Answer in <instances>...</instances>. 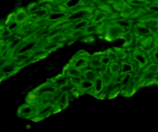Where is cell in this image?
Segmentation results:
<instances>
[{"instance_id":"obj_45","label":"cell","mask_w":158,"mask_h":132,"mask_svg":"<svg viewBox=\"0 0 158 132\" xmlns=\"http://www.w3.org/2000/svg\"><path fill=\"white\" fill-rule=\"evenodd\" d=\"M115 51L117 52L119 60H124V59L127 58V53L124 52V50H122L120 49H115Z\"/></svg>"},{"instance_id":"obj_36","label":"cell","mask_w":158,"mask_h":132,"mask_svg":"<svg viewBox=\"0 0 158 132\" xmlns=\"http://www.w3.org/2000/svg\"><path fill=\"white\" fill-rule=\"evenodd\" d=\"M81 1L82 0H67L65 2L64 7L68 9H73V8H76L77 6L81 4Z\"/></svg>"},{"instance_id":"obj_4","label":"cell","mask_w":158,"mask_h":132,"mask_svg":"<svg viewBox=\"0 0 158 132\" xmlns=\"http://www.w3.org/2000/svg\"><path fill=\"white\" fill-rule=\"evenodd\" d=\"M125 32L124 29H121L115 24H111L107 26L106 29V37L109 40H114L116 39L121 37L123 32Z\"/></svg>"},{"instance_id":"obj_32","label":"cell","mask_w":158,"mask_h":132,"mask_svg":"<svg viewBox=\"0 0 158 132\" xmlns=\"http://www.w3.org/2000/svg\"><path fill=\"white\" fill-rule=\"evenodd\" d=\"M143 72H150L158 74V64L155 63H149L143 69Z\"/></svg>"},{"instance_id":"obj_40","label":"cell","mask_w":158,"mask_h":132,"mask_svg":"<svg viewBox=\"0 0 158 132\" xmlns=\"http://www.w3.org/2000/svg\"><path fill=\"white\" fill-rule=\"evenodd\" d=\"M19 26H20L19 23H17L16 21H15V19H12V21L8 24L7 28H6V29H7L8 30L10 31L11 32H14V31L17 30V29L19 28Z\"/></svg>"},{"instance_id":"obj_51","label":"cell","mask_w":158,"mask_h":132,"mask_svg":"<svg viewBox=\"0 0 158 132\" xmlns=\"http://www.w3.org/2000/svg\"><path fill=\"white\" fill-rule=\"evenodd\" d=\"M154 3H156V4H158V0H156Z\"/></svg>"},{"instance_id":"obj_8","label":"cell","mask_w":158,"mask_h":132,"mask_svg":"<svg viewBox=\"0 0 158 132\" xmlns=\"http://www.w3.org/2000/svg\"><path fill=\"white\" fill-rule=\"evenodd\" d=\"M134 29L135 34H137V36H140L141 37L150 36H153V34L154 33V31L152 29L148 27L147 26H145V25L142 24L140 23L135 25Z\"/></svg>"},{"instance_id":"obj_22","label":"cell","mask_w":158,"mask_h":132,"mask_svg":"<svg viewBox=\"0 0 158 132\" xmlns=\"http://www.w3.org/2000/svg\"><path fill=\"white\" fill-rule=\"evenodd\" d=\"M61 46H62V44H60V43H54V42H51L49 40L47 43H46L44 45H43V49L49 53L52 52V51L56 50V49L61 47Z\"/></svg>"},{"instance_id":"obj_41","label":"cell","mask_w":158,"mask_h":132,"mask_svg":"<svg viewBox=\"0 0 158 132\" xmlns=\"http://www.w3.org/2000/svg\"><path fill=\"white\" fill-rule=\"evenodd\" d=\"M69 83L76 88H78V87L80 86V83H81L83 78L82 77H69Z\"/></svg>"},{"instance_id":"obj_23","label":"cell","mask_w":158,"mask_h":132,"mask_svg":"<svg viewBox=\"0 0 158 132\" xmlns=\"http://www.w3.org/2000/svg\"><path fill=\"white\" fill-rule=\"evenodd\" d=\"M77 89H78V91L81 93L91 91L93 89V82L88 81V80H83V79L81 83H80V85L78 87Z\"/></svg>"},{"instance_id":"obj_18","label":"cell","mask_w":158,"mask_h":132,"mask_svg":"<svg viewBox=\"0 0 158 132\" xmlns=\"http://www.w3.org/2000/svg\"><path fill=\"white\" fill-rule=\"evenodd\" d=\"M113 24L117 25V26L120 27L121 29H130L132 27V22L131 20L128 19H117L113 22Z\"/></svg>"},{"instance_id":"obj_1","label":"cell","mask_w":158,"mask_h":132,"mask_svg":"<svg viewBox=\"0 0 158 132\" xmlns=\"http://www.w3.org/2000/svg\"><path fill=\"white\" fill-rule=\"evenodd\" d=\"M89 57H90L87 53L84 52V51H80L74 56L73 58L71 60L70 63L73 66H75L77 69L83 71L89 65Z\"/></svg>"},{"instance_id":"obj_7","label":"cell","mask_w":158,"mask_h":132,"mask_svg":"<svg viewBox=\"0 0 158 132\" xmlns=\"http://www.w3.org/2000/svg\"><path fill=\"white\" fill-rule=\"evenodd\" d=\"M105 88H106V85H105L104 82L102 80L101 77L98 76L93 82V89L91 92L96 97H100V94L104 92Z\"/></svg>"},{"instance_id":"obj_48","label":"cell","mask_w":158,"mask_h":132,"mask_svg":"<svg viewBox=\"0 0 158 132\" xmlns=\"http://www.w3.org/2000/svg\"><path fill=\"white\" fill-rule=\"evenodd\" d=\"M11 34H12V32H11L9 30H8L7 29H6V30L3 31L1 35H2V36H4L6 37V36H10Z\"/></svg>"},{"instance_id":"obj_17","label":"cell","mask_w":158,"mask_h":132,"mask_svg":"<svg viewBox=\"0 0 158 132\" xmlns=\"http://www.w3.org/2000/svg\"><path fill=\"white\" fill-rule=\"evenodd\" d=\"M106 17H107V13L105 11L99 9V10L96 11L91 22L96 23V24H100V23H102V22H103L106 19Z\"/></svg>"},{"instance_id":"obj_9","label":"cell","mask_w":158,"mask_h":132,"mask_svg":"<svg viewBox=\"0 0 158 132\" xmlns=\"http://www.w3.org/2000/svg\"><path fill=\"white\" fill-rule=\"evenodd\" d=\"M51 83L56 88L57 90H60L63 87L66 86V84H68L69 82V77L66 75V74H61V75H59L57 76L55 78L52 79L50 80Z\"/></svg>"},{"instance_id":"obj_16","label":"cell","mask_w":158,"mask_h":132,"mask_svg":"<svg viewBox=\"0 0 158 132\" xmlns=\"http://www.w3.org/2000/svg\"><path fill=\"white\" fill-rule=\"evenodd\" d=\"M142 24L145 25L148 27L151 28V29H158V17L150 16L148 18L143 19L140 22Z\"/></svg>"},{"instance_id":"obj_2","label":"cell","mask_w":158,"mask_h":132,"mask_svg":"<svg viewBox=\"0 0 158 132\" xmlns=\"http://www.w3.org/2000/svg\"><path fill=\"white\" fill-rule=\"evenodd\" d=\"M91 14V11L87 8H81L74 11L66 17V21L77 22L83 19H88Z\"/></svg>"},{"instance_id":"obj_37","label":"cell","mask_w":158,"mask_h":132,"mask_svg":"<svg viewBox=\"0 0 158 132\" xmlns=\"http://www.w3.org/2000/svg\"><path fill=\"white\" fill-rule=\"evenodd\" d=\"M106 54L107 55V57H109L110 60H111V63H112V62H118L119 60H120L115 49H114V50L111 49H108L107 51H106Z\"/></svg>"},{"instance_id":"obj_54","label":"cell","mask_w":158,"mask_h":132,"mask_svg":"<svg viewBox=\"0 0 158 132\" xmlns=\"http://www.w3.org/2000/svg\"><path fill=\"white\" fill-rule=\"evenodd\" d=\"M157 49H158V48H157Z\"/></svg>"},{"instance_id":"obj_53","label":"cell","mask_w":158,"mask_h":132,"mask_svg":"<svg viewBox=\"0 0 158 132\" xmlns=\"http://www.w3.org/2000/svg\"><path fill=\"white\" fill-rule=\"evenodd\" d=\"M157 83H158V79H157Z\"/></svg>"},{"instance_id":"obj_46","label":"cell","mask_w":158,"mask_h":132,"mask_svg":"<svg viewBox=\"0 0 158 132\" xmlns=\"http://www.w3.org/2000/svg\"><path fill=\"white\" fill-rule=\"evenodd\" d=\"M35 23H36V25L38 26L43 27V26H46V25L47 24V23H49V21H48L47 19L44 18V19H36Z\"/></svg>"},{"instance_id":"obj_31","label":"cell","mask_w":158,"mask_h":132,"mask_svg":"<svg viewBox=\"0 0 158 132\" xmlns=\"http://www.w3.org/2000/svg\"><path fill=\"white\" fill-rule=\"evenodd\" d=\"M65 40H66V36L64 35V33H63V32H61L52 36L49 37V41L54 42V43H60V44H62V43H63Z\"/></svg>"},{"instance_id":"obj_24","label":"cell","mask_w":158,"mask_h":132,"mask_svg":"<svg viewBox=\"0 0 158 132\" xmlns=\"http://www.w3.org/2000/svg\"><path fill=\"white\" fill-rule=\"evenodd\" d=\"M49 14V9L46 7H40L36 12H35L33 16L35 17V19H44L47 17V15Z\"/></svg>"},{"instance_id":"obj_14","label":"cell","mask_w":158,"mask_h":132,"mask_svg":"<svg viewBox=\"0 0 158 132\" xmlns=\"http://www.w3.org/2000/svg\"><path fill=\"white\" fill-rule=\"evenodd\" d=\"M99 76L98 72L94 69H86L83 70V74H82V78L83 80H88V81L94 82L95 79Z\"/></svg>"},{"instance_id":"obj_21","label":"cell","mask_w":158,"mask_h":132,"mask_svg":"<svg viewBox=\"0 0 158 132\" xmlns=\"http://www.w3.org/2000/svg\"><path fill=\"white\" fill-rule=\"evenodd\" d=\"M89 65L91 67V69L95 70L96 71L98 69H102V67H103L100 59H99L97 56H93L92 57H89Z\"/></svg>"},{"instance_id":"obj_43","label":"cell","mask_w":158,"mask_h":132,"mask_svg":"<svg viewBox=\"0 0 158 132\" xmlns=\"http://www.w3.org/2000/svg\"><path fill=\"white\" fill-rule=\"evenodd\" d=\"M145 9L152 14H158V4H156V3L149 4L145 7Z\"/></svg>"},{"instance_id":"obj_19","label":"cell","mask_w":158,"mask_h":132,"mask_svg":"<svg viewBox=\"0 0 158 132\" xmlns=\"http://www.w3.org/2000/svg\"><path fill=\"white\" fill-rule=\"evenodd\" d=\"M67 16L66 12H49L46 19L49 22H58L66 19Z\"/></svg>"},{"instance_id":"obj_10","label":"cell","mask_w":158,"mask_h":132,"mask_svg":"<svg viewBox=\"0 0 158 132\" xmlns=\"http://www.w3.org/2000/svg\"><path fill=\"white\" fill-rule=\"evenodd\" d=\"M136 71V66L129 61H123L120 63V76L133 74Z\"/></svg>"},{"instance_id":"obj_44","label":"cell","mask_w":158,"mask_h":132,"mask_svg":"<svg viewBox=\"0 0 158 132\" xmlns=\"http://www.w3.org/2000/svg\"><path fill=\"white\" fill-rule=\"evenodd\" d=\"M40 6H39L37 3H32L30 6H29V9H28V11H29V13L34 14L39 9H40Z\"/></svg>"},{"instance_id":"obj_42","label":"cell","mask_w":158,"mask_h":132,"mask_svg":"<svg viewBox=\"0 0 158 132\" xmlns=\"http://www.w3.org/2000/svg\"><path fill=\"white\" fill-rule=\"evenodd\" d=\"M86 35L84 30H72L70 32V37L74 40L83 37Z\"/></svg>"},{"instance_id":"obj_30","label":"cell","mask_w":158,"mask_h":132,"mask_svg":"<svg viewBox=\"0 0 158 132\" xmlns=\"http://www.w3.org/2000/svg\"><path fill=\"white\" fill-rule=\"evenodd\" d=\"M133 74H125V75L121 76V79H120V88H126L127 86L129 84V83L131 82V79H132Z\"/></svg>"},{"instance_id":"obj_13","label":"cell","mask_w":158,"mask_h":132,"mask_svg":"<svg viewBox=\"0 0 158 132\" xmlns=\"http://www.w3.org/2000/svg\"><path fill=\"white\" fill-rule=\"evenodd\" d=\"M98 74H99V76L101 77L102 80H103V82H104L106 87L108 86V85L112 84V83H114L115 77H113L112 74L108 71L107 68H105L104 70H103L102 71L99 72Z\"/></svg>"},{"instance_id":"obj_25","label":"cell","mask_w":158,"mask_h":132,"mask_svg":"<svg viewBox=\"0 0 158 132\" xmlns=\"http://www.w3.org/2000/svg\"><path fill=\"white\" fill-rule=\"evenodd\" d=\"M28 18V13L23 9H20L18 12H16L15 15H14V19L15 21H16L17 23H24V22L26 21Z\"/></svg>"},{"instance_id":"obj_33","label":"cell","mask_w":158,"mask_h":132,"mask_svg":"<svg viewBox=\"0 0 158 132\" xmlns=\"http://www.w3.org/2000/svg\"><path fill=\"white\" fill-rule=\"evenodd\" d=\"M134 36H135V34L134 33H133V32H126V31H125L121 37L125 40V43H126V45H131V43L134 42V38H135Z\"/></svg>"},{"instance_id":"obj_5","label":"cell","mask_w":158,"mask_h":132,"mask_svg":"<svg viewBox=\"0 0 158 132\" xmlns=\"http://www.w3.org/2000/svg\"><path fill=\"white\" fill-rule=\"evenodd\" d=\"M157 79L158 74L143 71L141 76H140V80L138 86H147V85H151L153 83H157Z\"/></svg>"},{"instance_id":"obj_35","label":"cell","mask_w":158,"mask_h":132,"mask_svg":"<svg viewBox=\"0 0 158 132\" xmlns=\"http://www.w3.org/2000/svg\"><path fill=\"white\" fill-rule=\"evenodd\" d=\"M97 57L100 59L103 66H105L106 68H107L108 66L111 63V60H110L109 57H107V55L106 54V52H105L104 53H100V56H97Z\"/></svg>"},{"instance_id":"obj_11","label":"cell","mask_w":158,"mask_h":132,"mask_svg":"<svg viewBox=\"0 0 158 132\" xmlns=\"http://www.w3.org/2000/svg\"><path fill=\"white\" fill-rule=\"evenodd\" d=\"M58 90L50 83L49 82L48 83H46V84H43L42 86H40L38 89L35 91V94L38 95V94H52V93H55L56 91H57Z\"/></svg>"},{"instance_id":"obj_15","label":"cell","mask_w":158,"mask_h":132,"mask_svg":"<svg viewBox=\"0 0 158 132\" xmlns=\"http://www.w3.org/2000/svg\"><path fill=\"white\" fill-rule=\"evenodd\" d=\"M34 114V109L32 105L28 104L22 106L19 110V115L24 117H30Z\"/></svg>"},{"instance_id":"obj_3","label":"cell","mask_w":158,"mask_h":132,"mask_svg":"<svg viewBox=\"0 0 158 132\" xmlns=\"http://www.w3.org/2000/svg\"><path fill=\"white\" fill-rule=\"evenodd\" d=\"M132 60H134L135 64H137V67L140 70L143 69L149 63L148 56L140 48L134 49L132 54Z\"/></svg>"},{"instance_id":"obj_29","label":"cell","mask_w":158,"mask_h":132,"mask_svg":"<svg viewBox=\"0 0 158 132\" xmlns=\"http://www.w3.org/2000/svg\"><path fill=\"white\" fill-rule=\"evenodd\" d=\"M128 3L130 6H136V7H146L148 5L151 4L148 0H128Z\"/></svg>"},{"instance_id":"obj_47","label":"cell","mask_w":158,"mask_h":132,"mask_svg":"<svg viewBox=\"0 0 158 132\" xmlns=\"http://www.w3.org/2000/svg\"><path fill=\"white\" fill-rule=\"evenodd\" d=\"M97 1V0H82L80 5H82V6H88V5L92 4V3L95 2Z\"/></svg>"},{"instance_id":"obj_38","label":"cell","mask_w":158,"mask_h":132,"mask_svg":"<svg viewBox=\"0 0 158 132\" xmlns=\"http://www.w3.org/2000/svg\"><path fill=\"white\" fill-rule=\"evenodd\" d=\"M21 42H22L21 38L15 39V40L11 41L10 43L8 44V49H9V50H15V49H16L17 47L19 46Z\"/></svg>"},{"instance_id":"obj_20","label":"cell","mask_w":158,"mask_h":132,"mask_svg":"<svg viewBox=\"0 0 158 132\" xmlns=\"http://www.w3.org/2000/svg\"><path fill=\"white\" fill-rule=\"evenodd\" d=\"M107 70L115 78L120 76V63L118 62H112L108 66Z\"/></svg>"},{"instance_id":"obj_39","label":"cell","mask_w":158,"mask_h":132,"mask_svg":"<svg viewBox=\"0 0 158 132\" xmlns=\"http://www.w3.org/2000/svg\"><path fill=\"white\" fill-rule=\"evenodd\" d=\"M149 63H155L158 64V49H155L150 55L148 56Z\"/></svg>"},{"instance_id":"obj_27","label":"cell","mask_w":158,"mask_h":132,"mask_svg":"<svg viewBox=\"0 0 158 132\" xmlns=\"http://www.w3.org/2000/svg\"><path fill=\"white\" fill-rule=\"evenodd\" d=\"M134 13V9L132 6L128 5H123L121 7V15L125 19H127L128 17L132 16L133 14Z\"/></svg>"},{"instance_id":"obj_49","label":"cell","mask_w":158,"mask_h":132,"mask_svg":"<svg viewBox=\"0 0 158 132\" xmlns=\"http://www.w3.org/2000/svg\"><path fill=\"white\" fill-rule=\"evenodd\" d=\"M50 1H52V2H59L60 0H50Z\"/></svg>"},{"instance_id":"obj_6","label":"cell","mask_w":158,"mask_h":132,"mask_svg":"<svg viewBox=\"0 0 158 132\" xmlns=\"http://www.w3.org/2000/svg\"><path fill=\"white\" fill-rule=\"evenodd\" d=\"M19 68V64H17L14 60L12 62H9L8 60L7 63L0 68V74L4 77L5 76H10L16 72Z\"/></svg>"},{"instance_id":"obj_52","label":"cell","mask_w":158,"mask_h":132,"mask_svg":"<svg viewBox=\"0 0 158 132\" xmlns=\"http://www.w3.org/2000/svg\"><path fill=\"white\" fill-rule=\"evenodd\" d=\"M156 32H157V33H158V29H157V31H156Z\"/></svg>"},{"instance_id":"obj_50","label":"cell","mask_w":158,"mask_h":132,"mask_svg":"<svg viewBox=\"0 0 158 132\" xmlns=\"http://www.w3.org/2000/svg\"><path fill=\"white\" fill-rule=\"evenodd\" d=\"M2 75H0V82H1V80H2L3 78H4V77H2Z\"/></svg>"},{"instance_id":"obj_12","label":"cell","mask_w":158,"mask_h":132,"mask_svg":"<svg viewBox=\"0 0 158 132\" xmlns=\"http://www.w3.org/2000/svg\"><path fill=\"white\" fill-rule=\"evenodd\" d=\"M83 71L77 69L75 66H73L70 63L65 67L64 74H66L68 77H82Z\"/></svg>"},{"instance_id":"obj_26","label":"cell","mask_w":158,"mask_h":132,"mask_svg":"<svg viewBox=\"0 0 158 132\" xmlns=\"http://www.w3.org/2000/svg\"><path fill=\"white\" fill-rule=\"evenodd\" d=\"M100 27L99 24H96L94 23H89L86 28L84 29V32L86 35H90V34L96 33L100 30Z\"/></svg>"},{"instance_id":"obj_28","label":"cell","mask_w":158,"mask_h":132,"mask_svg":"<svg viewBox=\"0 0 158 132\" xmlns=\"http://www.w3.org/2000/svg\"><path fill=\"white\" fill-rule=\"evenodd\" d=\"M89 23V19H83L75 22L72 26V30H84V29Z\"/></svg>"},{"instance_id":"obj_34","label":"cell","mask_w":158,"mask_h":132,"mask_svg":"<svg viewBox=\"0 0 158 132\" xmlns=\"http://www.w3.org/2000/svg\"><path fill=\"white\" fill-rule=\"evenodd\" d=\"M68 100H69V96H68V93L62 92L60 94V97L58 99L59 106H64L66 107L68 104Z\"/></svg>"}]
</instances>
